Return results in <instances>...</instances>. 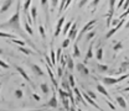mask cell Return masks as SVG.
<instances>
[{
	"label": "cell",
	"instance_id": "7dc6e473",
	"mask_svg": "<svg viewBox=\"0 0 129 111\" xmlns=\"http://www.w3.org/2000/svg\"><path fill=\"white\" fill-rule=\"evenodd\" d=\"M87 3H88L87 0H82V1H80V3H78V6H80V8H82V6L87 5Z\"/></svg>",
	"mask_w": 129,
	"mask_h": 111
},
{
	"label": "cell",
	"instance_id": "681fc988",
	"mask_svg": "<svg viewBox=\"0 0 129 111\" xmlns=\"http://www.w3.org/2000/svg\"><path fill=\"white\" fill-rule=\"evenodd\" d=\"M98 4H99V0H96V1H92V3H91V6L96 9V6L98 5Z\"/></svg>",
	"mask_w": 129,
	"mask_h": 111
},
{
	"label": "cell",
	"instance_id": "db71d44e",
	"mask_svg": "<svg viewBox=\"0 0 129 111\" xmlns=\"http://www.w3.org/2000/svg\"><path fill=\"white\" fill-rule=\"evenodd\" d=\"M122 91H129V88H124V89H122Z\"/></svg>",
	"mask_w": 129,
	"mask_h": 111
},
{
	"label": "cell",
	"instance_id": "cb8c5ba5",
	"mask_svg": "<svg viewBox=\"0 0 129 111\" xmlns=\"http://www.w3.org/2000/svg\"><path fill=\"white\" fill-rule=\"evenodd\" d=\"M0 37H4V38H10V40H15L16 35H14V33H9V32L0 31Z\"/></svg>",
	"mask_w": 129,
	"mask_h": 111
},
{
	"label": "cell",
	"instance_id": "ab89813d",
	"mask_svg": "<svg viewBox=\"0 0 129 111\" xmlns=\"http://www.w3.org/2000/svg\"><path fill=\"white\" fill-rule=\"evenodd\" d=\"M86 93L88 94V96H89L91 99H93V100L96 101V99H97V95H96V94H94V93H93V91H91V90H87Z\"/></svg>",
	"mask_w": 129,
	"mask_h": 111
},
{
	"label": "cell",
	"instance_id": "c3c4849f",
	"mask_svg": "<svg viewBox=\"0 0 129 111\" xmlns=\"http://www.w3.org/2000/svg\"><path fill=\"white\" fill-rule=\"evenodd\" d=\"M123 5H124V1H123V0H120L119 3H117V9H120Z\"/></svg>",
	"mask_w": 129,
	"mask_h": 111
},
{
	"label": "cell",
	"instance_id": "f546056e",
	"mask_svg": "<svg viewBox=\"0 0 129 111\" xmlns=\"http://www.w3.org/2000/svg\"><path fill=\"white\" fill-rule=\"evenodd\" d=\"M96 58L98 59V61H102V59H103V48L102 47H98V49H97Z\"/></svg>",
	"mask_w": 129,
	"mask_h": 111
},
{
	"label": "cell",
	"instance_id": "4fadbf2b",
	"mask_svg": "<svg viewBox=\"0 0 129 111\" xmlns=\"http://www.w3.org/2000/svg\"><path fill=\"white\" fill-rule=\"evenodd\" d=\"M11 5H13V1H11V0H6V1H4V3L1 4V6H0V14L6 13Z\"/></svg>",
	"mask_w": 129,
	"mask_h": 111
},
{
	"label": "cell",
	"instance_id": "7c38bea8",
	"mask_svg": "<svg viewBox=\"0 0 129 111\" xmlns=\"http://www.w3.org/2000/svg\"><path fill=\"white\" fill-rule=\"evenodd\" d=\"M83 99L86 100V102H88V104H91V105H92V106H94L96 109H98V110H101V107H99V105L97 104V102H96V101H94V100H93V99H91V97L88 96V94H87V93H84V91H83Z\"/></svg>",
	"mask_w": 129,
	"mask_h": 111
},
{
	"label": "cell",
	"instance_id": "d590c367",
	"mask_svg": "<svg viewBox=\"0 0 129 111\" xmlns=\"http://www.w3.org/2000/svg\"><path fill=\"white\" fill-rule=\"evenodd\" d=\"M97 68H98L99 72H107L108 70V65L107 64H98Z\"/></svg>",
	"mask_w": 129,
	"mask_h": 111
},
{
	"label": "cell",
	"instance_id": "f35d334b",
	"mask_svg": "<svg viewBox=\"0 0 129 111\" xmlns=\"http://www.w3.org/2000/svg\"><path fill=\"white\" fill-rule=\"evenodd\" d=\"M62 102H63V106L66 110L67 111L71 110V107H70V99H64V100H62Z\"/></svg>",
	"mask_w": 129,
	"mask_h": 111
},
{
	"label": "cell",
	"instance_id": "836d02e7",
	"mask_svg": "<svg viewBox=\"0 0 129 111\" xmlns=\"http://www.w3.org/2000/svg\"><path fill=\"white\" fill-rule=\"evenodd\" d=\"M14 94H15V97H16V99H22V96H24V91H22L21 89H16Z\"/></svg>",
	"mask_w": 129,
	"mask_h": 111
},
{
	"label": "cell",
	"instance_id": "3957f363",
	"mask_svg": "<svg viewBox=\"0 0 129 111\" xmlns=\"http://www.w3.org/2000/svg\"><path fill=\"white\" fill-rule=\"evenodd\" d=\"M97 22V20L96 19H93V20H91V21H88L84 26H83V29L80 31V33H78V37H77V40H76V42H78L81 40V37L86 33V32H89V30H92V27H93V25Z\"/></svg>",
	"mask_w": 129,
	"mask_h": 111
},
{
	"label": "cell",
	"instance_id": "4316f807",
	"mask_svg": "<svg viewBox=\"0 0 129 111\" xmlns=\"http://www.w3.org/2000/svg\"><path fill=\"white\" fill-rule=\"evenodd\" d=\"M73 56L76 58H78L81 56V52H80V49H78V42H75V45H73Z\"/></svg>",
	"mask_w": 129,
	"mask_h": 111
},
{
	"label": "cell",
	"instance_id": "680465c9",
	"mask_svg": "<svg viewBox=\"0 0 129 111\" xmlns=\"http://www.w3.org/2000/svg\"><path fill=\"white\" fill-rule=\"evenodd\" d=\"M0 77H1V74H0Z\"/></svg>",
	"mask_w": 129,
	"mask_h": 111
},
{
	"label": "cell",
	"instance_id": "60d3db41",
	"mask_svg": "<svg viewBox=\"0 0 129 111\" xmlns=\"http://www.w3.org/2000/svg\"><path fill=\"white\" fill-rule=\"evenodd\" d=\"M0 67L3 69H9V64L6 63V62H4V61H1V59H0Z\"/></svg>",
	"mask_w": 129,
	"mask_h": 111
},
{
	"label": "cell",
	"instance_id": "bcb514c9",
	"mask_svg": "<svg viewBox=\"0 0 129 111\" xmlns=\"http://www.w3.org/2000/svg\"><path fill=\"white\" fill-rule=\"evenodd\" d=\"M106 102H107V105H108V106H109V107H111L112 110H115V106L113 105V104L111 102V101H109V100H106Z\"/></svg>",
	"mask_w": 129,
	"mask_h": 111
},
{
	"label": "cell",
	"instance_id": "f5cc1de1",
	"mask_svg": "<svg viewBox=\"0 0 129 111\" xmlns=\"http://www.w3.org/2000/svg\"><path fill=\"white\" fill-rule=\"evenodd\" d=\"M125 29H129V20L127 21V24H125Z\"/></svg>",
	"mask_w": 129,
	"mask_h": 111
},
{
	"label": "cell",
	"instance_id": "52a82bcc",
	"mask_svg": "<svg viewBox=\"0 0 129 111\" xmlns=\"http://www.w3.org/2000/svg\"><path fill=\"white\" fill-rule=\"evenodd\" d=\"M15 69H16V70H17V72H19V73H20V74H21V77H22L24 79L26 80V81H27V83H29V84L31 85L32 88H35V85H34V83H32V81H31V79H30V77L27 75V73H26V72H25V70H24V69H22L21 67H19V65H15Z\"/></svg>",
	"mask_w": 129,
	"mask_h": 111
},
{
	"label": "cell",
	"instance_id": "6f0895ef",
	"mask_svg": "<svg viewBox=\"0 0 129 111\" xmlns=\"http://www.w3.org/2000/svg\"><path fill=\"white\" fill-rule=\"evenodd\" d=\"M128 84H129V80H128Z\"/></svg>",
	"mask_w": 129,
	"mask_h": 111
},
{
	"label": "cell",
	"instance_id": "91938a15",
	"mask_svg": "<svg viewBox=\"0 0 129 111\" xmlns=\"http://www.w3.org/2000/svg\"><path fill=\"white\" fill-rule=\"evenodd\" d=\"M0 5H1V3H0Z\"/></svg>",
	"mask_w": 129,
	"mask_h": 111
},
{
	"label": "cell",
	"instance_id": "816d5d0a",
	"mask_svg": "<svg viewBox=\"0 0 129 111\" xmlns=\"http://www.w3.org/2000/svg\"><path fill=\"white\" fill-rule=\"evenodd\" d=\"M19 111H41V109H36V110H19Z\"/></svg>",
	"mask_w": 129,
	"mask_h": 111
},
{
	"label": "cell",
	"instance_id": "277c9868",
	"mask_svg": "<svg viewBox=\"0 0 129 111\" xmlns=\"http://www.w3.org/2000/svg\"><path fill=\"white\" fill-rule=\"evenodd\" d=\"M114 6H115V1L114 0H111L109 1V10H108V14L106 15V25H107V27H109L111 26V24H112V20H113V14H114Z\"/></svg>",
	"mask_w": 129,
	"mask_h": 111
},
{
	"label": "cell",
	"instance_id": "7bdbcfd3",
	"mask_svg": "<svg viewBox=\"0 0 129 111\" xmlns=\"http://www.w3.org/2000/svg\"><path fill=\"white\" fill-rule=\"evenodd\" d=\"M62 74H63V68L60 65V67L57 68V75H58V78H61V77H62Z\"/></svg>",
	"mask_w": 129,
	"mask_h": 111
},
{
	"label": "cell",
	"instance_id": "d4e9b609",
	"mask_svg": "<svg viewBox=\"0 0 129 111\" xmlns=\"http://www.w3.org/2000/svg\"><path fill=\"white\" fill-rule=\"evenodd\" d=\"M58 95H60V99L61 100H64V99H68V93L63 90L62 88H58Z\"/></svg>",
	"mask_w": 129,
	"mask_h": 111
},
{
	"label": "cell",
	"instance_id": "603a6c76",
	"mask_svg": "<svg viewBox=\"0 0 129 111\" xmlns=\"http://www.w3.org/2000/svg\"><path fill=\"white\" fill-rule=\"evenodd\" d=\"M50 58H51L52 65L55 67V63H56V57H55V49H53V46H52V43H51V46H50Z\"/></svg>",
	"mask_w": 129,
	"mask_h": 111
},
{
	"label": "cell",
	"instance_id": "4dcf8cb0",
	"mask_svg": "<svg viewBox=\"0 0 129 111\" xmlns=\"http://www.w3.org/2000/svg\"><path fill=\"white\" fill-rule=\"evenodd\" d=\"M17 49H19V51H20L21 53L26 54V56H30V54L32 53L31 49H29V48H26V47H20V46H19V47H17Z\"/></svg>",
	"mask_w": 129,
	"mask_h": 111
},
{
	"label": "cell",
	"instance_id": "11a10c76",
	"mask_svg": "<svg viewBox=\"0 0 129 111\" xmlns=\"http://www.w3.org/2000/svg\"><path fill=\"white\" fill-rule=\"evenodd\" d=\"M3 53H4V51H3V49L0 48V54H3Z\"/></svg>",
	"mask_w": 129,
	"mask_h": 111
},
{
	"label": "cell",
	"instance_id": "8d00e7d4",
	"mask_svg": "<svg viewBox=\"0 0 129 111\" xmlns=\"http://www.w3.org/2000/svg\"><path fill=\"white\" fill-rule=\"evenodd\" d=\"M96 36V31L93 30V31H89L87 33V36H86V41H89V40H92L93 37Z\"/></svg>",
	"mask_w": 129,
	"mask_h": 111
},
{
	"label": "cell",
	"instance_id": "2e32d148",
	"mask_svg": "<svg viewBox=\"0 0 129 111\" xmlns=\"http://www.w3.org/2000/svg\"><path fill=\"white\" fill-rule=\"evenodd\" d=\"M31 68H32V72L36 74V75H39V77H42V75H45V72L37 65V64H32L31 65Z\"/></svg>",
	"mask_w": 129,
	"mask_h": 111
},
{
	"label": "cell",
	"instance_id": "7402d4cb",
	"mask_svg": "<svg viewBox=\"0 0 129 111\" xmlns=\"http://www.w3.org/2000/svg\"><path fill=\"white\" fill-rule=\"evenodd\" d=\"M120 49H123V42H122V41H118V42H115V43L113 45V51H114V54H115L117 52H119Z\"/></svg>",
	"mask_w": 129,
	"mask_h": 111
},
{
	"label": "cell",
	"instance_id": "9c48e42d",
	"mask_svg": "<svg viewBox=\"0 0 129 111\" xmlns=\"http://www.w3.org/2000/svg\"><path fill=\"white\" fill-rule=\"evenodd\" d=\"M124 21H125V19H124V20H120V22H119V24H118V25H117L115 27H113L112 30H109V31L107 32V33H106V38H107V40H108V38H111V37H112L113 35H114L115 32L118 31V30H119V29H120L122 26H123Z\"/></svg>",
	"mask_w": 129,
	"mask_h": 111
},
{
	"label": "cell",
	"instance_id": "d6a6232c",
	"mask_svg": "<svg viewBox=\"0 0 129 111\" xmlns=\"http://www.w3.org/2000/svg\"><path fill=\"white\" fill-rule=\"evenodd\" d=\"M67 67H68V69H70V70H73V68H75L73 59H72L70 56H67Z\"/></svg>",
	"mask_w": 129,
	"mask_h": 111
},
{
	"label": "cell",
	"instance_id": "9f6ffc18",
	"mask_svg": "<svg viewBox=\"0 0 129 111\" xmlns=\"http://www.w3.org/2000/svg\"><path fill=\"white\" fill-rule=\"evenodd\" d=\"M1 85H3V83H1V81H0V89H1Z\"/></svg>",
	"mask_w": 129,
	"mask_h": 111
},
{
	"label": "cell",
	"instance_id": "6da1fadb",
	"mask_svg": "<svg viewBox=\"0 0 129 111\" xmlns=\"http://www.w3.org/2000/svg\"><path fill=\"white\" fill-rule=\"evenodd\" d=\"M20 6H21V1H17L16 3V10L14 13V15L9 19L8 22L5 24H1L0 25V29H6V27H10L13 30H16L20 33H24L21 30V26H20Z\"/></svg>",
	"mask_w": 129,
	"mask_h": 111
},
{
	"label": "cell",
	"instance_id": "5b68a950",
	"mask_svg": "<svg viewBox=\"0 0 129 111\" xmlns=\"http://www.w3.org/2000/svg\"><path fill=\"white\" fill-rule=\"evenodd\" d=\"M42 107H52V109H57V96H56V91L53 90L51 99H48L46 104L42 105Z\"/></svg>",
	"mask_w": 129,
	"mask_h": 111
},
{
	"label": "cell",
	"instance_id": "f907efd6",
	"mask_svg": "<svg viewBox=\"0 0 129 111\" xmlns=\"http://www.w3.org/2000/svg\"><path fill=\"white\" fill-rule=\"evenodd\" d=\"M34 99H35V100H36V101H40V96L37 95V94H35V93H34Z\"/></svg>",
	"mask_w": 129,
	"mask_h": 111
},
{
	"label": "cell",
	"instance_id": "9a60e30c",
	"mask_svg": "<svg viewBox=\"0 0 129 111\" xmlns=\"http://www.w3.org/2000/svg\"><path fill=\"white\" fill-rule=\"evenodd\" d=\"M97 90H98V91H99V93H101L102 95L106 96V97H107V100H108V99H111V95H109V93L107 91V89H106V88H104V86H103L102 84H97Z\"/></svg>",
	"mask_w": 129,
	"mask_h": 111
},
{
	"label": "cell",
	"instance_id": "f1b7e54d",
	"mask_svg": "<svg viewBox=\"0 0 129 111\" xmlns=\"http://www.w3.org/2000/svg\"><path fill=\"white\" fill-rule=\"evenodd\" d=\"M39 32H40L42 40H46V32H45V27L42 24H39Z\"/></svg>",
	"mask_w": 129,
	"mask_h": 111
},
{
	"label": "cell",
	"instance_id": "484cf974",
	"mask_svg": "<svg viewBox=\"0 0 129 111\" xmlns=\"http://www.w3.org/2000/svg\"><path fill=\"white\" fill-rule=\"evenodd\" d=\"M24 26H25V31L27 32L31 37H34V31H32L31 26L29 25V22H27V21H24Z\"/></svg>",
	"mask_w": 129,
	"mask_h": 111
},
{
	"label": "cell",
	"instance_id": "e0dca14e",
	"mask_svg": "<svg viewBox=\"0 0 129 111\" xmlns=\"http://www.w3.org/2000/svg\"><path fill=\"white\" fill-rule=\"evenodd\" d=\"M73 91H75V95H76V100H77L78 102H82V104L86 105V100L83 99V95L81 94L80 90H78L77 88H73Z\"/></svg>",
	"mask_w": 129,
	"mask_h": 111
},
{
	"label": "cell",
	"instance_id": "5bb4252c",
	"mask_svg": "<svg viewBox=\"0 0 129 111\" xmlns=\"http://www.w3.org/2000/svg\"><path fill=\"white\" fill-rule=\"evenodd\" d=\"M92 57H93V42H91V45H89V47H88V51H87V53H86V57H84V64L87 63Z\"/></svg>",
	"mask_w": 129,
	"mask_h": 111
},
{
	"label": "cell",
	"instance_id": "f6af8a7d",
	"mask_svg": "<svg viewBox=\"0 0 129 111\" xmlns=\"http://www.w3.org/2000/svg\"><path fill=\"white\" fill-rule=\"evenodd\" d=\"M129 9V0H127V1H124V5H123V10L124 11H127Z\"/></svg>",
	"mask_w": 129,
	"mask_h": 111
},
{
	"label": "cell",
	"instance_id": "30bf717a",
	"mask_svg": "<svg viewBox=\"0 0 129 111\" xmlns=\"http://www.w3.org/2000/svg\"><path fill=\"white\" fill-rule=\"evenodd\" d=\"M40 4L44 8V13L46 14V25L48 26V22H50V16H48V5H50V1H47V0H41Z\"/></svg>",
	"mask_w": 129,
	"mask_h": 111
},
{
	"label": "cell",
	"instance_id": "ffe728a7",
	"mask_svg": "<svg viewBox=\"0 0 129 111\" xmlns=\"http://www.w3.org/2000/svg\"><path fill=\"white\" fill-rule=\"evenodd\" d=\"M72 25H73V22L72 21H67L66 24H64L63 29H62V35H68V32H70V30H71V27H72Z\"/></svg>",
	"mask_w": 129,
	"mask_h": 111
},
{
	"label": "cell",
	"instance_id": "e575fe53",
	"mask_svg": "<svg viewBox=\"0 0 129 111\" xmlns=\"http://www.w3.org/2000/svg\"><path fill=\"white\" fill-rule=\"evenodd\" d=\"M11 42H13V43H16V45L20 46V47H24V46H25V41H22V40L15 38V40H11Z\"/></svg>",
	"mask_w": 129,
	"mask_h": 111
},
{
	"label": "cell",
	"instance_id": "7a4b0ae2",
	"mask_svg": "<svg viewBox=\"0 0 129 111\" xmlns=\"http://www.w3.org/2000/svg\"><path fill=\"white\" fill-rule=\"evenodd\" d=\"M129 77V74H122L119 78H112V77H104L103 78V83L106 84V85H114V84H117V83H120V81H123L124 79H127Z\"/></svg>",
	"mask_w": 129,
	"mask_h": 111
},
{
	"label": "cell",
	"instance_id": "8fae6325",
	"mask_svg": "<svg viewBox=\"0 0 129 111\" xmlns=\"http://www.w3.org/2000/svg\"><path fill=\"white\" fill-rule=\"evenodd\" d=\"M76 68H77V70L80 72L82 75H89V70H88V68L84 65V63H78L77 65H76Z\"/></svg>",
	"mask_w": 129,
	"mask_h": 111
},
{
	"label": "cell",
	"instance_id": "b9f144b4",
	"mask_svg": "<svg viewBox=\"0 0 129 111\" xmlns=\"http://www.w3.org/2000/svg\"><path fill=\"white\" fill-rule=\"evenodd\" d=\"M70 38H64V41L62 42V48H67L68 47V45H70Z\"/></svg>",
	"mask_w": 129,
	"mask_h": 111
},
{
	"label": "cell",
	"instance_id": "ba28073f",
	"mask_svg": "<svg viewBox=\"0 0 129 111\" xmlns=\"http://www.w3.org/2000/svg\"><path fill=\"white\" fill-rule=\"evenodd\" d=\"M63 24H64V16H61L57 21V25H56V31H55V35L53 37H57L61 32H62V29H63Z\"/></svg>",
	"mask_w": 129,
	"mask_h": 111
},
{
	"label": "cell",
	"instance_id": "8992f818",
	"mask_svg": "<svg viewBox=\"0 0 129 111\" xmlns=\"http://www.w3.org/2000/svg\"><path fill=\"white\" fill-rule=\"evenodd\" d=\"M77 37H78V30H77V22H73V25H72L71 30H70V32H68V35H67V38H70V40H77Z\"/></svg>",
	"mask_w": 129,
	"mask_h": 111
},
{
	"label": "cell",
	"instance_id": "1f68e13d",
	"mask_svg": "<svg viewBox=\"0 0 129 111\" xmlns=\"http://www.w3.org/2000/svg\"><path fill=\"white\" fill-rule=\"evenodd\" d=\"M62 48H57V53H56V62L61 63V59H62Z\"/></svg>",
	"mask_w": 129,
	"mask_h": 111
},
{
	"label": "cell",
	"instance_id": "74e56055",
	"mask_svg": "<svg viewBox=\"0 0 129 111\" xmlns=\"http://www.w3.org/2000/svg\"><path fill=\"white\" fill-rule=\"evenodd\" d=\"M68 83H70L71 88H76V86H75V77H73L72 74L68 75Z\"/></svg>",
	"mask_w": 129,
	"mask_h": 111
},
{
	"label": "cell",
	"instance_id": "d6986e66",
	"mask_svg": "<svg viewBox=\"0 0 129 111\" xmlns=\"http://www.w3.org/2000/svg\"><path fill=\"white\" fill-rule=\"evenodd\" d=\"M115 100H117V104H118L122 109H127V101H125L124 97H122V96H117Z\"/></svg>",
	"mask_w": 129,
	"mask_h": 111
},
{
	"label": "cell",
	"instance_id": "44dd1931",
	"mask_svg": "<svg viewBox=\"0 0 129 111\" xmlns=\"http://www.w3.org/2000/svg\"><path fill=\"white\" fill-rule=\"evenodd\" d=\"M128 68H129V61H128V59H125V61H124L123 63L120 64V67H119V70H118L117 73H118V74H120V73L125 72V70H127Z\"/></svg>",
	"mask_w": 129,
	"mask_h": 111
},
{
	"label": "cell",
	"instance_id": "ac0fdd59",
	"mask_svg": "<svg viewBox=\"0 0 129 111\" xmlns=\"http://www.w3.org/2000/svg\"><path fill=\"white\" fill-rule=\"evenodd\" d=\"M30 15L32 17V21H37V8H36V5L35 4H32L31 9H30Z\"/></svg>",
	"mask_w": 129,
	"mask_h": 111
},
{
	"label": "cell",
	"instance_id": "83f0119b",
	"mask_svg": "<svg viewBox=\"0 0 129 111\" xmlns=\"http://www.w3.org/2000/svg\"><path fill=\"white\" fill-rule=\"evenodd\" d=\"M40 89H41V91H42L45 95L50 93V88H48V85L46 84V83H42V84H40Z\"/></svg>",
	"mask_w": 129,
	"mask_h": 111
},
{
	"label": "cell",
	"instance_id": "ee69618b",
	"mask_svg": "<svg viewBox=\"0 0 129 111\" xmlns=\"http://www.w3.org/2000/svg\"><path fill=\"white\" fill-rule=\"evenodd\" d=\"M58 4H60V3H58L57 0H52V1H50V5H51L52 8H56V6H57Z\"/></svg>",
	"mask_w": 129,
	"mask_h": 111
}]
</instances>
